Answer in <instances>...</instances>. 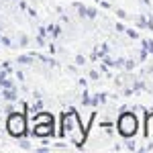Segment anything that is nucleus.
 <instances>
[{
	"instance_id": "obj_1",
	"label": "nucleus",
	"mask_w": 153,
	"mask_h": 153,
	"mask_svg": "<svg viewBox=\"0 0 153 153\" xmlns=\"http://www.w3.org/2000/svg\"><path fill=\"white\" fill-rule=\"evenodd\" d=\"M135 127H137V120H135L133 114H125V117L120 118V133L123 135H133Z\"/></svg>"
},
{
	"instance_id": "obj_2",
	"label": "nucleus",
	"mask_w": 153,
	"mask_h": 153,
	"mask_svg": "<svg viewBox=\"0 0 153 153\" xmlns=\"http://www.w3.org/2000/svg\"><path fill=\"white\" fill-rule=\"evenodd\" d=\"M8 129H10L12 135H21V133L25 131L23 118H21V117H12V118H10V123H8Z\"/></svg>"
}]
</instances>
